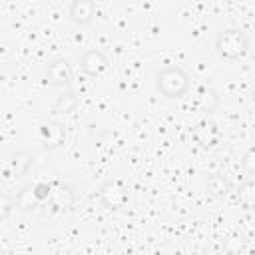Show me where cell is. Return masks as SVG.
Here are the masks:
<instances>
[{
	"mask_svg": "<svg viewBox=\"0 0 255 255\" xmlns=\"http://www.w3.org/2000/svg\"><path fill=\"white\" fill-rule=\"evenodd\" d=\"M155 90L165 98H181L189 90V76L179 66L161 68L155 74Z\"/></svg>",
	"mask_w": 255,
	"mask_h": 255,
	"instance_id": "cell-1",
	"label": "cell"
},
{
	"mask_svg": "<svg viewBox=\"0 0 255 255\" xmlns=\"http://www.w3.org/2000/svg\"><path fill=\"white\" fill-rule=\"evenodd\" d=\"M247 46H249L247 34L239 28L221 30L215 38V50L225 60H239L247 52Z\"/></svg>",
	"mask_w": 255,
	"mask_h": 255,
	"instance_id": "cell-2",
	"label": "cell"
},
{
	"mask_svg": "<svg viewBox=\"0 0 255 255\" xmlns=\"http://www.w3.org/2000/svg\"><path fill=\"white\" fill-rule=\"evenodd\" d=\"M50 195L44 201L46 205H50V211H58V213H66L74 207L76 203V193L72 189V185L62 183V181H54L50 183Z\"/></svg>",
	"mask_w": 255,
	"mask_h": 255,
	"instance_id": "cell-3",
	"label": "cell"
},
{
	"mask_svg": "<svg viewBox=\"0 0 255 255\" xmlns=\"http://www.w3.org/2000/svg\"><path fill=\"white\" fill-rule=\"evenodd\" d=\"M100 201L108 209H122L128 203V187L120 179H110L100 187Z\"/></svg>",
	"mask_w": 255,
	"mask_h": 255,
	"instance_id": "cell-4",
	"label": "cell"
},
{
	"mask_svg": "<svg viewBox=\"0 0 255 255\" xmlns=\"http://www.w3.org/2000/svg\"><path fill=\"white\" fill-rule=\"evenodd\" d=\"M74 80V72L72 66L66 58H54L48 68H46V82L50 86H62V88H70Z\"/></svg>",
	"mask_w": 255,
	"mask_h": 255,
	"instance_id": "cell-5",
	"label": "cell"
},
{
	"mask_svg": "<svg viewBox=\"0 0 255 255\" xmlns=\"http://www.w3.org/2000/svg\"><path fill=\"white\" fill-rule=\"evenodd\" d=\"M191 135H193V139H195V143L199 145V147H213L217 141H219V128H217V124L213 122V120H199L195 126H193V129H191Z\"/></svg>",
	"mask_w": 255,
	"mask_h": 255,
	"instance_id": "cell-6",
	"label": "cell"
},
{
	"mask_svg": "<svg viewBox=\"0 0 255 255\" xmlns=\"http://www.w3.org/2000/svg\"><path fill=\"white\" fill-rule=\"evenodd\" d=\"M66 141V129L62 124L58 122H48L40 126V143L44 149L52 151L56 147H60Z\"/></svg>",
	"mask_w": 255,
	"mask_h": 255,
	"instance_id": "cell-7",
	"label": "cell"
},
{
	"mask_svg": "<svg viewBox=\"0 0 255 255\" xmlns=\"http://www.w3.org/2000/svg\"><path fill=\"white\" fill-rule=\"evenodd\" d=\"M80 68H82L84 74L96 78V76H100L108 68V58L100 50H88L80 58Z\"/></svg>",
	"mask_w": 255,
	"mask_h": 255,
	"instance_id": "cell-8",
	"label": "cell"
},
{
	"mask_svg": "<svg viewBox=\"0 0 255 255\" xmlns=\"http://www.w3.org/2000/svg\"><path fill=\"white\" fill-rule=\"evenodd\" d=\"M32 163H34V153L32 151H16L4 167V175L6 177H22V175L28 173Z\"/></svg>",
	"mask_w": 255,
	"mask_h": 255,
	"instance_id": "cell-9",
	"label": "cell"
},
{
	"mask_svg": "<svg viewBox=\"0 0 255 255\" xmlns=\"http://www.w3.org/2000/svg\"><path fill=\"white\" fill-rule=\"evenodd\" d=\"M96 0H72L70 4V20L74 24H90L96 18Z\"/></svg>",
	"mask_w": 255,
	"mask_h": 255,
	"instance_id": "cell-10",
	"label": "cell"
},
{
	"mask_svg": "<svg viewBox=\"0 0 255 255\" xmlns=\"http://www.w3.org/2000/svg\"><path fill=\"white\" fill-rule=\"evenodd\" d=\"M193 102H195V106H197L201 112L211 114V112L219 106V96H217V92H215L211 86H199V88L195 90Z\"/></svg>",
	"mask_w": 255,
	"mask_h": 255,
	"instance_id": "cell-11",
	"label": "cell"
},
{
	"mask_svg": "<svg viewBox=\"0 0 255 255\" xmlns=\"http://www.w3.org/2000/svg\"><path fill=\"white\" fill-rule=\"evenodd\" d=\"M14 201H16V207H18V209H22V211H32V209H36V207L40 205V199L36 197V193H34V187H32V185L22 187V189L16 193Z\"/></svg>",
	"mask_w": 255,
	"mask_h": 255,
	"instance_id": "cell-12",
	"label": "cell"
},
{
	"mask_svg": "<svg viewBox=\"0 0 255 255\" xmlns=\"http://www.w3.org/2000/svg\"><path fill=\"white\" fill-rule=\"evenodd\" d=\"M207 191L215 197H223L229 193V181L221 173H211L207 177Z\"/></svg>",
	"mask_w": 255,
	"mask_h": 255,
	"instance_id": "cell-13",
	"label": "cell"
},
{
	"mask_svg": "<svg viewBox=\"0 0 255 255\" xmlns=\"http://www.w3.org/2000/svg\"><path fill=\"white\" fill-rule=\"evenodd\" d=\"M76 106H78V96H76V92L68 90L62 96H58V100L54 104V112H58V114H70V112L76 110Z\"/></svg>",
	"mask_w": 255,
	"mask_h": 255,
	"instance_id": "cell-14",
	"label": "cell"
},
{
	"mask_svg": "<svg viewBox=\"0 0 255 255\" xmlns=\"http://www.w3.org/2000/svg\"><path fill=\"white\" fill-rule=\"evenodd\" d=\"M14 207H16L14 197L8 195V193H0V221L6 219V217H10V213H12Z\"/></svg>",
	"mask_w": 255,
	"mask_h": 255,
	"instance_id": "cell-15",
	"label": "cell"
},
{
	"mask_svg": "<svg viewBox=\"0 0 255 255\" xmlns=\"http://www.w3.org/2000/svg\"><path fill=\"white\" fill-rule=\"evenodd\" d=\"M34 187V193H36V197L40 199V203H44L46 199H48V195H50V183H46V181H38V183H34L32 185Z\"/></svg>",
	"mask_w": 255,
	"mask_h": 255,
	"instance_id": "cell-16",
	"label": "cell"
}]
</instances>
